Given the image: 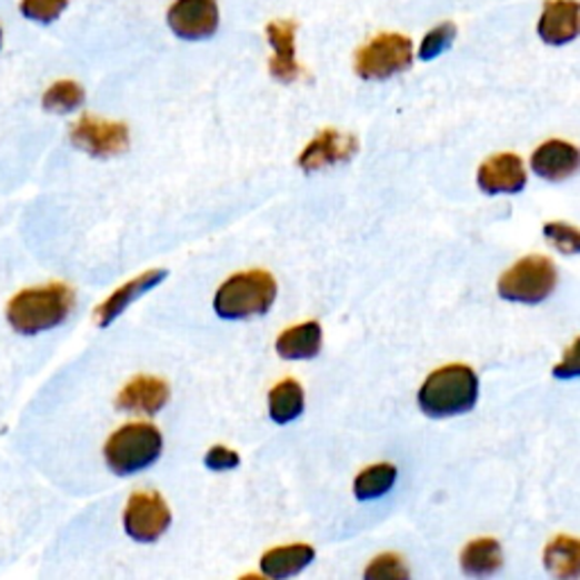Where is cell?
Returning a JSON list of instances; mask_svg holds the SVG:
<instances>
[{"instance_id":"obj_1","label":"cell","mask_w":580,"mask_h":580,"mask_svg":"<svg viewBox=\"0 0 580 580\" xmlns=\"http://www.w3.org/2000/svg\"><path fill=\"white\" fill-rule=\"evenodd\" d=\"M479 399V377L468 366H447L429 374L420 388L418 403L433 420L470 413Z\"/></svg>"},{"instance_id":"obj_2","label":"cell","mask_w":580,"mask_h":580,"mask_svg":"<svg viewBox=\"0 0 580 580\" xmlns=\"http://www.w3.org/2000/svg\"><path fill=\"white\" fill-rule=\"evenodd\" d=\"M76 296L67 283H48L41 288L21 290L8 304V320L14 331L23 336H34L62 324L71 309Z\"/></svg>"},{"instance_id":"obj_3","label":"cell","mask_w":580,"mask_h":580,"mask_svg":"<svg viewBox=\"0 0 580 580\" xmlns=\"http://www.w3.org/2000/svg\"><path fill=\"white\" fill-rule=\"evenodd\" d=\"M277 300V281L266 270L229 277L216 293L213 309L222 320H243L268 313Z\"/></svg>"},{"instance_id":"obj_4","label":"cell","mask_w":580,"mask_h":580,"mask_svg":"<svg viewBox=\"0 0 580 580\" xmlns=\"http://www.w3.org/2000/svg\"><path fill=\"white\" fill-rule=\"evenodd\" d=\"M161 447V433L152 424H126L107 440L104 458L116 474L130 477L150 468Z\"/></svg>"},{"instance_id":"obj_5","label":"cell","mask_w":580,"mask_h":580,"mask_svg":"<svg viewBox=\"0 0 580 580\" xmlns=\"http://www.w3.org/2000/svg\"><path fill=\"white\" fill-rule=\"evenodd\" d=\"M558 286V270L547 257H527L499 279V296L508 302L540 304Z\"/></svg>"},{"instance_id":"obj_6","label":"cell","mask_w":580,"mask_h":580,"mask_svg":"<svg viewBox=\"0 0 580 580\" xmlns=\"http://www.w3.org/2000/svg\"><path fill=\"white\" fill-rule=\"evenodd\" d=\"M413 64V41L403 34L386 32L366 43L354 60V69L363 80H388L409 71Z\"/></svg>"},{"instance_id":"obj_7","label":"cell","mask_w":580,"mask_h":580,"mask_svg":"<svg viewBox=\"0 0 580 580\" xmlns=\"http://www.w3.org/2000/svg\"><path fill=\"white\" fill-rule=\"evenodd\" d=\"M170 527V510L154 492H137L126 508V531L137 542H154Z\"/></svg>"},{"instance_id":"obj_8","label":"cell","mask_w":580,"mask_h":580,"mask_svg":"<svg viewBox=\"0 0 580 580\" xmlns=\"http://www.w3.org/2000/svg\"><path fill=\"white\" fill-rule=\"evenodd\" d=\"M71 141L91 157H113L128 150L130 132L123 123H109L82 116L71 130Z\"/></svg>"},{"instance_id":"obj_9","label":"cell","mask_w":580,"mask_h":580,"mask_svg":"<svg viewBox=\"0 0 580 580\" xmlns=\"http://www.w3.org/2000/svg\"><path fill=\"white\" fill-rule=\"evenodd\" d=\"M220 12L216 0H176L168 10V26L180 39L202 41L216 34Z\"/></svg>"},{"instance_id":"obj_10","label":"cell","mask_w":580,"mask_h":580,"mask_svg":"<svg viewBox=\"0 0 580 580\" xmlns=\"http://www.w3.org/2000/svg\"><path fill=\"white\" fill-rule=\"evenodd\" d=\"M477 180L481 191L488 196L519 193L527 187V168L517 154L501 152L481 163Z\"/></svg>"},{"instance_id":"obj_11","label":"cell","mask_w":580,"mask_h":580,"mask_svg":"<svg viewBox=\"0 0 580 580\" xmlns=\"http://www.w3.org/2000/svg\"><path fill=\"white\" fill-rule=\"evenodd\" d=\"M359 150V141L352 134H344L338 130H324L320 132L300 154V168L307 172L350 161Z\"/></svg>"},{"instance_id":"obj_12","label":"cell","mask_w":580,"mask_h":580,"mask_svg":"<svg viewBox=\"0 0 580 580\" xmlns=\"http://www.w3.org/2000/svg\"><path fill=\"white\" fill-rule=\"evenodd\" d=\"M538 34L549 46H567L580 37V3L576 0H549L544 6Z\"/></svg>"},{"instance_id":"obj_13","label":"cell","mask_w":580,"mask_h":580,"mask_svg":"<svg viewBox=\"0 0 580 580\" xmlns=\"http://www.w3.org/2000/svg\"><path fill=\"white\" fill-rule=\"evenodd\" d=\"M531 166L536 170V176L547 180V182H562L576 176L580 168V150L567 141H547L542 143L533 157Z\"/></svg>"},{"instance_id":"obj_14","label":"cell","mask_w":580,"mask_h":580,"mask_svg":"<svg viewBox=\"0 0 580 580\" xmlns=\"http://www.w3.org/2000/svg\"><path fill=\"white\" fill-rule=\"evenodd\" d=\"M268 41L274 50L270 60V73L279 82H296L300 78V67L296 60V32L293 21H272L268 26Z\"/></svg>"},{"instance_id":"obj_15","label":"cell","mask_w":580,"mask_h":580,"mask_svg":"<svg viewBox=\"0 0 580 580\" xmlns=\"http://www.w3.org/2000/svg\"><path fill=\"white\" fill-rule=\"evenodd\" d=\"M168 394H170V390H168L163 379L137 377L119 392L116 406H119L121 411H128V413L154 416L166 406Z\"/></svg>"},{"instance_id":"obj_16","label":"cell","mask_w":580,"mask_h":580,"mask_svg":"<svg viewBox=\"0 0 580 580\" xmlns=\"http://www.w3.org/2000/svg\"><path fill=\"white\" fill-rule=\"evenodd\" d=\"M166 270H148L141 277L128 281L126 286H121L98 307L96 311V320L100 327H109L116 318H119L137 298L146 296L148 290H152L154 286H159L166 279Z\"/></svg>"},{"instance_id":"obj_17","label":"cell","mask_w":580,"mask_h":580,"mask_svg":"<svg viewBox=\"0 0 580 580\" xmlns=\"http://www.w3.org/2000/svg\"><path fill=\"white\" fill-rule=\"evenodd\" d=\"M322 329L318 322H304L286 329L277 338V354L286 361H309L320 354Z\"/></svg>"},{"instance_id":"obj_18","label":"cell","mask_w":580,"mask_h":580,"mask_svg":"<svg viewBox=\"0 0 580 580\" xmlns=\"http://www.w3.org/2000/svg\"><path fill=\"white\" fill-rule=\"evenodd\" d=\"M316 558L313 547L309 544H290V547H279L272 549L268 553H263L261 558V571L268 578L274 580H283L300 573L302 569H307Z\"/></svg>"},{"instance_id":"obj_19","label":"cell","mask_w":580,"mask_h":580,"mask_svg":"<svg viewBox=\"0 0 580 580\" xmlns=\"http://www.w3.org/2000/svg\"><path fill=\"white\" fill-rule=\"evenodd\" d=\"M460 567L468 576H474V578L497 573L503 567L501 544L492 538H481V540L470 542L460 553Z\"/></svg>"},{"instance_id":"obj_20","label":"cell","mask_w":580,"mask_h":580,"mask_svg":"<svg viewBox=\"0 0 580 580\" xmlns=\"http://www.w3.org/2000/svg\"><path fill=\"white\" fill-rule=\"evenodd\" d=\"M544 567L556 578H578L580 576V540L571 536L553 538L544 549Z\"/></svg>"},{"instance_id":"obj_21","label":"cell","mask_w":580,"mask_h":580,"mask_svg":"<svg viewBox=\"0 0 580 580\" xmlns=\"http://www.w3.org/2000/svg\"><path fill=\"white\" fill-rule=\"evenodd\" d=\"M268 403H270V418L277 424L293 422L304 411V390L298 381L286 379L270 390Z\"/></svg>"},{"instance_id":"obj_22","label":"cell","mask_w":580,"mask_h":580,"mask_svg":"<svg viewBox=\"0 0 580 580\" xmlns=\"http://www.w3.org/2000/svg\"><path fill=\"white\" fill-rule=\"evenodd\" d=\"M394 481H397V468L390 466V462H379V466H372L357 477L354 494L359 501H372L388 494Z\"/></svg>"},{"instance_id":"obj_23","label":"cell","mask_w":580,"mask_h":580,"mask_svg":"<svg viewBox=\"0 0 580 580\" xmlns=\"http://www.w3.org/2000/svg\"><path fill=\"white\" fill-rule=\"evenodd\" d=\"M84 102V89L73 80L54 82L43 93V107L52 113H69Z\"/></svg>"},{"instance_id":"obj_24","label":"cell","mask_w":580,"mask_h":580,"mask_svg":"<svg viewBox=\"0 0 580 580\" xmlns=\"http://www.w3.org/2000/svg\"><path fill=\"white\" fill-rule=\"evenodd\" d=\"M69 8V0H21V14L34 23H52Z\"/></svg>"},{"instance_id":"obj_25","label":"cell","mask_w":580,"mask_h":580,"mask_svg":"<svg viewBox=\"0 0 580 580\" xmlns=\"http://www.w3.org/2000/svg\"><path fill=\"white\" fill-rule=\"evenodd\" d=\"M547 241L562 254H580V229L567 222H549L544 224Z\"/></svg>"},{"instance_id":"obj_26","label":"cell","mask_w":580,"mask_h":580,"mask_svg":"<svg viewBox=\"0 0 580 580\" xmlns=\"http://www.w3.org/2000/svg\"><path fill=\"white\" fill-rule=\"evenodd\" d=\"M456 39V26L453 23H440L436 26L431 32H427V37L422 39V46H420V60L429 62V60H436V57H440Z\"/></svg>"},{"instance_id":"obj_27","label":"cell","mask_w":580,"mask_h":580,"mask_svg":"<svg viewBox=\"0 0 580 580\" xmlns=\"http://www.w3.org/2000/svg\"><path fill=\"white\" fill-rule=\"evenodd\" d=\"M368 580H403L409 578V569L403 567L401 558L394 553H383L370 562L366 569Z\"/></svg>"},{"instance_id":"obj_28","label":"cell","mask_w":580,"mask_h":580,"mask_svg":"<svg viewBox=\"0 0 580 580\" xmlns=\"http://www.w3.org/2000/svg\"><path fill=\"white\" fill-rule=\"evenodd\" d=\"M553 377L562 379V381L580 377V338H576L571 342V347L567 350V354L562 357V361L553 368Z\"/></svg>"},{"instance_id":"obj_29","label":"cell","mask_w":580,"mask_h":580,"mask_svg":"<svg viewBox=\"0 0 580 580\" xmlns=\"http://www.w3.org/2000/svg\"><path fill=\"white\" fill-rule=\"evenodd\" d=\"M204 462H207L209 470L222 472V470H234V468H239L241 458H239L237 451H231V449H227V447H213V449H209Z\"/></svg>"},{"instance_id":"obj_30","label":"cell","mask_w":580,"mask_h":580,"mask_svg":"<svg viewBox=\"0 0 580 580\" xmlns=\"http://www.w3.org/2000/svg\"><path fill=\"white\" fill-rule=\"evenodd\" d=\"M0 41H3V34H0Z\"/></svg>"}]
</instances>
